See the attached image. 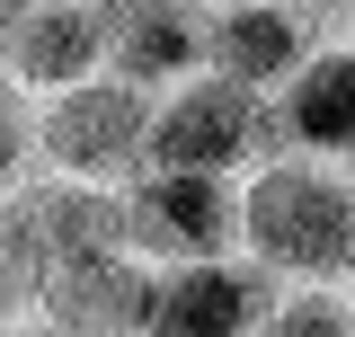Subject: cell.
Segmentation results:
<instances>
[{
  "label": "cell",
  "instance_id": "ac0fdd59",
  "mask_svg": "<svg viewBox=\"0 0 355 337\" xmlns=\"http://www.w3.org/2000/svg\"><path fill=\"white\" fill-rule=\"evenodd\" d=\"M347 178H355V160H347Z\"/></svg>",
  "mask_w": 355,
  "mask_h": 337
},
{
  "label": "cell",
  "instance_id": "7c38bea8",
  "mask_svg": "<svg viewBox=\"0 0 355 337\" xmlns=\"http://www.w3.org/2000/svg\"><path fill=\"white\" fill-rule=\"evenodd\" d=\"M27 160H36V98L0 71V196L27 178Z\"/></svg>",
  "mask_w": 355,
  "mask_h": 337
},
{
  "label": "cell",
  "instance_id": "ffe728a7",
  "mask_svg": "<svg viewBox=\"0 0 355 337\" xmlns=\"http://www.w3.org/2000/svg\"><path fill=\"white\" fill-rule=\"evenodd\" d=\"M0 213H9V205H0Z\"/></svg>",
  "mask_w": 355,
  "mask_h": 337
},
{
  "label": "cell",
  "instance_id": "277c9868",
  "mask_svg": "<svg viewBox=\"0 0 355 337\" xmlns=\"http://www.w3.org/2000/svg\"><path fill=\"white\" fill-rule=\"evenodd\" d=\"M125 249L142 266H196L240 249V178L196 168H142L125 178Z\"/></svg>",
  "mask_w": 355,
  "mask_h": 337
},
{
  "label": "cell",
  "instance_id": "9c48e42d",
  "mask_svg": "<svg viewBox=\"0 0 355 337\" xmlns=\"http://www.w3.org/2000/svg\"><path fill=\"white\" fill-rule=\"evenodd\" d=\"M107 80L133 89H169L187 71H205V0H142L107 18Z\"/></svg>",
  "mask_w": 355,
  "mask_h": 337
},
{
  "label": "cell",
  "instance_id": "8fae6325",
  "mask_svg": "<svg viewBox=\"0 0 355 337\" xmlns=\"http://www.w3.org/2000/svg\"><path fill=\"white\" fill-rule=\"evenodd\" d=\"M18 213H27V231H36L44 266L89 257V249H125V196H116V187L53 178V187H36V196H18Z\"/></svg>",
  "mask_w": 355,
  "mask_h": 337
},
{
  "label": "cell",
  "instance_id": "3957f363",
  "mask_svg": "<svg viewBox=\"0 0 355 337\" xmlns=\"http://www.w3.org/2000/svg\"><path fill=\"white\" fill-rule=\"evenodd\" d=\"M142 133H151V89L107 80V71L36 98V160L53 178L125 187V178H142Z\"/></svg>",
  "mask_w": 355,
  "mask_h": 337
},
{
  "label": "cell",
  "instance_id": "5bb4252c",
  "mask_svg": "<svg viewBox=\"0 0 355 337\" xmlns=\"http://www.w3.org/2000/svg\"><path fill=\"white\" fill-rule=\"evenodd\" d=\"M27 9H44V0H0V27H18Z\"/></svg>",
  "mask_w": 355,
  "mask_h": 337
},
{
  "label": "cell",
  "instance_id": "9a60e30c",
  "mask_svg": "<svg viewBox=\"0 0 355 337\" xmlns=\"http://www.w3.org/2000/svg\"><path fill=\"white\" fill-rule=\"evenodd\" d=\"M89 9H98V18H116V9H142V0H89Z\"/></svg>",
  "mask_w": 355,
  "mask_h": 337
},
{
  "label": "cell",
  "instance_id": "8992f818",
  "mask_svg": "<svg viewBox=\"0 0 355 337\" xmlns=\"http://www.w3.org/2000/svg\"><path fill=\"white\" fill-rule=\"evenodd\" d=\"M151 275L160 266H142L133 249L62 257V266H44V284H36V320L53 337H133L142 311H151Z\"/></svg>",
  "mask_w": 355,
  "mask_h": 337
},
{
  "label": "cell",
  "instance_id": "30bf717a",
  "mask_svg": "<svg viewBox=\"0 0 355 337\" xmlns=\"http://www.w3.org/2000/svg\"><path fill=\"white\" fill-rule=\"evenodd\" d=\"M284 142L311 160H355V44H311L302 71L275 89Z\"/></svg>",
  "mask_w": 355,
  "mask_h": 337
},
{
  "label": "cell",
  "instance_id": "ba28073f",
  "mask_svg": "<svg viewBox=\"0 0 355 337\" xmlns=\"http://www.w3.org/2000/svg\"><path fill=\"white\" fill-rule=\"evenodd\" d=\"M107 62V18L89 0H44L18 27H0V71L27 89V98H53V89L89 80Z\"/></svg>",
  "mask_w": 355,
  "mask_h": 337
},
{
  "label": "cell",
  "instance_id": "52a82bcc",
  "mask_svg": "<svg viewBox=\"0 0 355 337\" xmlns=\"http://www.w3.org/2000/svg\"><path fill=\"white\" fill-rule=\"evenodd\" d=\"M320 44V18L293 0H205V71L240 89H275L302 71V53Z\"/></svg>",
  "mask_w": 355,
  "mask_h": 337
},
{
  "label": "cell",
  "instance_id": "5b68a950",
  "mask_svg": "<svg viewBox=\"0 0 355 337\" xmlns=\"http://www.w3.org/2000/svg\"><path fill=\"white\" fill-rule=\"evenodd\" d=\"M284 284H266L249 257H196V266H160L151 275V311L133 337H258L266 302Z\"/></svg>",
  "mask_w": 355,
  "mask_h": 337
},
{
  "label": "cell",
  "instance_id": "7a4b0ae2",
  "mask_svg": "<svg viewBox=\"0 0 355 337\" xmlns=\"http://www.w3.org/2000/svg\"><path fill=\"white\" fill-rule=\"evenodd\" d=\"M293 151L284 116L266 89H240L222 71H187V80L151 89V133H142V168H196V178H249L258 160Z\"/></svg>",
  "mask_w": 355,
  "mask_h": 337
},
{
  "label": "cell",
  "instance_id": "4fadbf2b",
  "mask_svg": "<svg viewBox=\"0 0 355 337\" xmlns=\"http://www.w3.org/2000/svg\"><path fill=\"white\" fill-rule=\"evenodd\" d=\"M293 9H311V18H347L355 0H293Z\"/></svg>",
  "mask_w": 355,
  "mask_h": 337
},
{
  "label": "cell",
  "instance_id": "6da1fadb",
  "mask_svg": "<svg viewBox=\"0 0 355 337\" xmlns=\"http://www.w3.org/2000/svg\"><path fill=\"white\" fill-rule=\"evenodd\" d=\"M240 257L266 284H347L355 275V178L347 160L275 151L240 178Z\"/></svg>",
  "mask_w": 355,
  "mask_h": 337
},
{
  "label": "cell",
  "instance_id": "d6986e66",
  "mask_svg": "<svg viewBox=\"0 0 355 337\" xmlns=\"http://www.w3.org/2000/svg\"><path fill=\"white\" fill-rule=\"evenodd\" d=\"M44 337H53V329H44Z\"/></svg>",
  "mask_w": 355,
  "mask_h": 337
},
{
  "label": "cell",
  "instance_id": "e0dca14e",
  "mask_svg": "<svg viewBox=\"0 0 355 337\" xmlns=\"http://www.w3.org/2000/svg\"><path fill=\"white\" fill-rule=\"evenodd\" d=\"M0 337H44V329H0Z\"/></svg>",
  "mask_w": 355,
  "mask_h": 337
},
{
  "label": "cell",
  "instance_id": "2e32d148",
  "mask_svg": "<svg viewBox=\"0 0 355 337\" xmlns=\"http://www.w3.org/2000/svg\"><path fill=\"white\" fill-rule=\"evenodd\" d=\"M338 293H347V311H355V275H347V284H338Z\"/></svg>",
  "mask_w": 355,
  "mask_h": 337
}]
</instances>
